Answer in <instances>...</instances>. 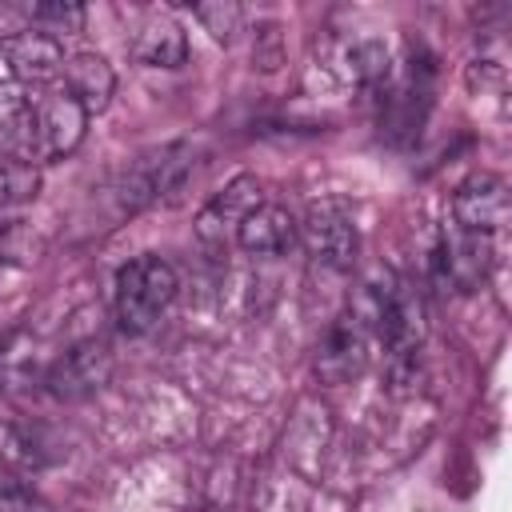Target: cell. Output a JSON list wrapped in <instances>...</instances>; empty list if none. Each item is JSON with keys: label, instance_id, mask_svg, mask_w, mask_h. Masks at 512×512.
I'll use <instances>...</instances> for the list:
<instances>
[{"label": "cell", "instance_id": "15", "mask_svg": "<svg viewBox=\"0 0 512 512\" xmlns=\"http://www.w3.org/2000/svg\"><path fill=\"white\" fill-rule=\"evenodd\" d=\"M132 56L148 68H180L188 60V36L184 24L172 16H148L140 32L132 36Z\"/></svg>", "mask_w": 512, "mask_h": 512}, {"label": "cell", "instance_id": "2", "mask_svg": "<svg viewBox=\"0 0 512 512\" xmlns=\"http://www.w3.org/2000/svg\"><path fill=\"white\" fill-rule=\"evenodd\" d=\"M196 172V148L188 140H172L164 148H152L144 152L120 180V208L136 212L144 204H156V200H172L176 192H184V184L192 180Z\"/></svg>", "mask_w": 512, "mask_h": 512}, {"label": "cell", "instance_id": "9", "mask_svg": "<svg viewBox=\"0 0 512 512\" xmlns=\"http://www.w3.org/2000/svg\"><path fill=\"white\" fill-rule=\"evenodd\" d=\"M0 56L12 68V80L24 88H52L64 72V44L40 28H16L0 36Z\"/></svg>", "mask_w": 512, "mask_h": 512}, {"label": "cell", "instance_id": "7", "mask_svg": "<svg viewBox=\"0 0 512 512\" xmlns=\"http://www.w3.org/2000/svg\"><path fill=\"white\" fill-rule=\"evenodd\" d=\"M368 336L372 328L356 308L340 312L316 344V376L324 384H348L352 376H360L368 364Z\"/></svg>", "mask_w": 512, "mask_h": 512}, {"label": "cell", "instance_id": "1", "mask_svg": "<svg viewBox=\"0 0 512 512\" xmlns=\"http://www.w3.org/2000/svg\"><path fill=\"white\" fill-rule=\"evenodd\" d=\"M176 268L160 256H136L116 272L112 284V308H116V324L128 336H144L160 324V316L168 312V304L176 300Z\"/></svg>", "mask_w": 512, "mask_h": 512}, {"label": "cell", "instance_id": "11", "mask_svg": "<svg viewBox=\"0 0 512 512\" xmlns=\"http://www.w3.org/2000/svg\"><path fill=\"white\" fill-rule=\"evenodd\" d=\"M260 180L256 176H232L196 216V236L208 244V248H224L228 240H236V228L240 220L260 204Z\"/></svg>", "mask_w": 512, "mask_h": 512}, {"label": "cell", "instance_id": "3", "mask_svg": "<svg viewBox=\"0 0 512 512\" xmlns=\"http://www.w3.org/2000/svg\"><path fill=\"white\" fill-rule=\"evenodd\" d=\"M296 236L304 240L308 256L332 272H348L356 264L360 232H356V220L344 208V200H332V196L312 200L304 212V224H296Z\"/></svg>", "mask_w": 512, "mask_h": 512}, {"label": "cell", "instance_id": "4", "mask_svg": "<svg viewBox=\"0 0 512 512\" xmlns=\"http://www.w3.org/2000/svg\"><path fill=\"white\" fill-rule=\"evenodd\" d=\"M432 280L448 292H472L488 280L492 264H496V248H492V236H480V232H464L456 224H448L432 248Z\"/></svg>", "mask_w": 512, "mask_h": 512}, {"label": "cell", "instance_id": "6", "mask_svg": "<svg viewBox=\"0 0 512 512\" xmlns=\"http://www.w3.org/2000/svg\"><path fill=\"white\" fill-rule=\"evenodd\" d=\"M432 80H436V60H432V52L412 48L408 68H404V76H400V84L392 88L388 108H384V128H388V136H392L396 144L420 136V124H424V116H428V108H432Z\"/></svg>", "mask_w": 512, "mask_h": 512}, {"label": "cell", "instance_id": "18", "mask_svg": "<svg viewBox=\"0 0 512 512\" xmlns=\"http://www.w3.org/2000/svg\"><path fill=\"white\" fill-rule=\"evenodd\" d=\"M40 196V168L20 160H0V212H12Z\"/></svg>", "mask_w": 512, "mask_h": 512}, {"label": "cell", "instance_id": "17", "mask_svg": "<svg viewBox=\"0 0 512 512\" xmlns=\"http://www.w3.org/2000/svg\"><path fill=\"white\" fill-rule=\"evenodd\" d=\"M344 72H348V80H356V84H364V88L384 84L388 72H392V52H388V44H384L380 36H360V40H352V44L344 48Z\"/></svg>", "mask_w": 512, "mask_h": 512}, {"label": "cell", "instance_id": "22", "mask_svg": "<svg viewBox=\"0 0 512 512\" xmlns=\"http://www.w3.org/2000/svg\"><path fill=\"white\" fill-rule=\"evenodd\" d=\"M12 224H16V220H8V212H0V244H4V236H8Z\"/></svg>", "mask_w": 512, "mask_h": 512}, {"label": "cell", "instance_id": "16", "mask_svg": "<svg viewBox=\"0 0 512 512\" xmlns=\"http://www.w3.org/2000/svg\"><path fill=\"white\" fill-rule=\"evenodd\" d=\"M52 460L48 440L28 424H0V464L12 472H40Z\"/></svg>", "mask_w": 512, "mask_h": 512}, {"label": "cell", "instance_id": "20", "mask_svg": "<svg viewBox=\"0 0 512 512\" xmlns=\"http://www.w3.org/2000/svg\"><path fill=\"white\" fill-rule=\"evenodd\" d=\"M192 16L204 24V32H212V40L220 44H232L236 32L244 28V8L232 4V0H216V4H196Z\"/></svg>", "mask_w": 512, "mask_h": 512}, {"label": "cell", "instance_id": "12", "mask_svg": "<svg viewBox=\"0 0 512 512\" xmlns=\"http://www.w3.org/2000/svg\"><path fill=\"white\" fill-rule=\"evenodd\" d=\"M0 160H20L40 168L36 96L16 80H0Z\"/></svg>", "mask_w": 512, "mask_h": 512}, {"label": "cell", "instance_id": "14", "mask_svg": "<svg viewBox=\"0 0 512 512\" xmlns=\"http://www.w3.org/2000/svg\"><path fill=\"white\" fill-rule=\"evenodd\" d=\"M236 244L248 256H284L296 244V220L288 208L260 200L236 228Z\"/></svg>", "mask_w": 512, "mask_h": 512}, {"label": "cell", "instance_id": "13", "mask_svg": "<svg viewBox=\"0 0 512 512\" xmlns=\"http://www.w3.org/2000/svg\"><path fill=\"white\" fill-rule=\"evenodd\" d=\"M60 88H64L88 116H100V112L112 104L116 72H112V64H108L100 52H76V56L64 60Z\"/></svg>", "mask_w": 512, "mask_h": 512}, {"label": "cell", "instance_id": "8", "mask_svg": "<svg viewBox=\"0 0 512 512\" xmlns=\"http://www.w3.org/2000/svg\"><path fill=\"white\" fill-rule=\"evenodd\" d=\"M508 216H512L508 180L496 172H472L452 196V224L464 232L496 236V232H504Z\"/></svg>", "mask_w": 512, "mask_h": 512}, {"label": "cell", "instance_id": "5", "mask_svg": "<svg viewBox=\"0 0 512 512\" xmlns=\"http://www.w3.org/2000/svg\"><path fill=\"white\" fill-rule=\"evenodd\" d=\"M112 376V352L100 336H84L72 348H64L48 372H44V388L56 400H84L92 392H100Z\"/></svg>", "mask_w": 512, "mask_h": 512}, {"label": "cell", "instance_id": "23", "mask_svg": "<svg viewBox=\"0 0 512 512\" xmlns=\"http://www.w3.org/2000/svg\"><path fill=\"white\" fill-rule=\"evenodd\" d=\"M208 512H216V508H208Z\"/></svg>", "mask_w": 512, "mask_h": 512}, {"label": "cell", "instance_id": "10", "mask_svg": "<svg viewBox=\"0 0 512 512\" xmlns=\"http://www.w3.org/2000/svg\"><path fill=\"white\" fill-rule=\"evenodd\" d=\"M88 112L64 92V88H48L44 96H36V136H40V164L48 160H64L80 148L84 132H88Z\"/></svg>", "mask_w": 512, "mask_h": 512}, {"label": "cell", "instance_id": "19", "mask_svg": "<svg viewBox=\"0 0 512 512\" xmlns=\"http://www.w3.org/2000/svg\"><path fill=\"white\" fill-rule=\"evenodd\" d=\"M28 16H32V28L48 32V36H56V40H60V36H76V32H84V20H88V12H84L80 4H72V0L32 4Z\"/></svg>", "mask_w": 512, "mask_h": 512}, {"label": "cell", "instance_id": "21", "mask_svg": "<svg viewBox=\"0 0 512 512\" xmlns=\"http://www.w3.org/2000/svg\"><path fill=\"white\" fill-rule=\"evenodd\" d=\"M252 56H256V64H260L264 72H272V68L280 64V28H276V24H264V28L256 32Z\"/></svg>", "mask_w": 512, "mask_h": 512}]
</instances>
